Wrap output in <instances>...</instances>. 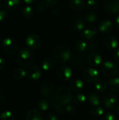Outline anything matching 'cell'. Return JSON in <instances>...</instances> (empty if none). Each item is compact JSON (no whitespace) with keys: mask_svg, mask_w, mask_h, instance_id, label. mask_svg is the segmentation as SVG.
Masks as SVG:
<instances>
[{"mask_svg":"<svg viewBox=\"0 0 119 120\" xmlns=\"http://www.w3.org/2000/svg\"><path fill=\"white\" fill-rule=\"evenodd\" d=\"M53 57L55 61L58 63H66L71 58V51L67 46L59 45L56 46L53 51Z\"/></svg>","mask_w":119,"mask_h":120,"instance_id":"cell-1","label":"cell"},{"mask_svg":"<svg viewBox=\"0 0 119 120\" xmlns=\"http://www.w3.org/2000/svg\"><path fill=\"white\" fill-rule=\"evenodd\" d=\"M57 101L63 105H68L73 100V94L70 89L66 86H62L57 90L55 94Z\"/></svg>","mask_w":119,"mask_h":120,"instance_id":"cell-2","label":"cell"},{"mask_svg":"<svg viewBox=\"0 0 119 120\" xmlns=\"http://www.w3.org/2000/svg\"><path fill=\"white\" fill-rule=\"evenodd\" d=\"M34 60V53L28 49H20L17 54L18 63L23 67L30 66Z\"/></svg>","mask_w":119,"mask_h":120,"instance_id":"cell-3","label":"cell"},{"mask_svg":"<svg viewBox=\"0 0 119 120\" xmlns=\"http://www.w3.org/2000/svg\"><path fill=\"white\" fill-rule=\"evenodd\" d=\"M1 48L6 53L13 55L18 51V44L14 39L7 37L3 40L1 44Z\"/></svg>","mask_w":119,"mask_h":120,"instance_id":"cell-4","label":"cell"},{"mask_svg":"<svg viewBox=\"0 0 119 120\" xmlns=\"http://www.w3.org/2000/svg\"><path fill=\"white\" fill-rule=\"evenodd\" d=\"M99 72L98 71L95 69L94 68H86L82 74V77L83 80L90 84L96 83L99 79Z\"/></svg>","mask_w":119,"mask_h":120,"instance_id":"cell-5","label":"cell"},{"mask_svg":"<svg viewBox=\"0 0 119 120\" xmlns=\"http://www.w3.org/2000/svg\"><path fill=\"white\" fill-rule=\"evenodd\" d=\"M101 70L105 76L109 77L115 76L118 72L116 65L110 60H106L102 64Z\"/></svg>","mask_w":119,"mask_h":120,"instance_id":"cell-6","label":"cell"},{"mask_svg":"<svg viewBox=\"0 0 119 120\" xmlns=\"http://www.w3.org/2000/svg\"><path fill=\"white\" fill-rule=\"evenodd\" d=\"M118 103V97L114 93H108L107 94L103 99L102 104L107 109H113L114 108Z\"/></svg>","mask_w":119,"mask_h":120,"instance_id":"cell-7","label":"cell"},{"mask_svg":"<svg viewBox=\"0 0 119 120\" xmlns=\"http://www.w3.org/2000/svg\"><path fill=\"white\" fill-rule=\"evenodd\" d=\"M57 76L63 82L68 81L72 76V70L67 65H62L57 70Z\"/></svg>","mask_w":119,"mask_h":120,"instance_id":"cell-8","label":"cell"},{"mask_svg":"<svg viewBox=\"0 0 119 120\" xmlns=\"http://www.w3.org/2000/svg\"><path fill=\"white\" fill-rule=\"evenodd\" d=\"M40 91H41V94L43 97L48 98L49 99L53 98V95L54 92V88H53V85L52 83L49 82H46L43 83L41 86Z\"/></svg>","mask_w":119,"mask_h":120,"instance_id":"cell-9","label":"cell"},{"mask_svg":"<svg viewBox=\"0 0 119 120\" xmlns=\"http://www.w3.org/2000/svg\"><path fill=\"white\" fill-rule=\"evenodd\" d=\"M25 41L27 46L32 49H36L39 48L41 44L40 37L35 34H31L27 36Z\"/></svg>","mask_w":119,"mask_h":120,"instance_id":"cell-10","label":"cell"},{"mask_svg":"<svg viewBox=\"0 0 119 120\" xmlns=\"http://www.w3.org/2000/svg\"><path fill=\"white\" fill-rule=\"evenodd\" d=\"M88 63L92 68H96L102 64V57L101 56L95 51H92L88 56Z\"/></svg>","mask_w":119,"mask_h":120,"instance_id":"cell-11","label":"cell"},{"mask_svg":"<svg viewBox=\"0 0 119 120\" xmlns=\"http://www.w3.org/2000/svg\"><path fill=\"white\" fill-rule=\"evenodd\" d=\"M41 72L40 68L36 65L29 66L27 70V76L31 80H37L41 77Z\"/></svg>","mask_w":119,"mask_h":120,"instance_id":"cell-12","label":"cell"},{"mask_svg":"<svg viewBox=\"0 0 119 120\" xmlns=\"http://www.w3.org/2000/svg\"><path fill=\"white\" fill-rule=\"evenodd\" d=\"M105 9L107 13L111 14H116L119 13V1L113 0L109 1L105 4Z\"/></svg>","mask_w":119,"mask_h":120,"instance_id":"cell-13","label":"cell"},{"mask_svg":"<svg viewBox=\"0 0 119 120\" xmlns=\"http://www.w3.org/2000/svg\"><path fill=\"white\" fill-rule=\"evenodd\" d=\"M97 36V30L93 27H89L84 29L82 32L81 37L84 40L91 41Z\"/></svg>","mask_w":119,"mask_h":120,"instance_id":"cell-14","label":"cell"},{"mask_svg":"<svg viewBox=\"0 0 119 120\" xmlns=\"http://www.w3.org/2000/svg\"><path fill=\"white\" fill-rule=\"evenodd\" d=\"M26 120H43V117L39 110L32 108L27 111Z\"/></svg>","mask_w":119,"mask_h":120,"instance_id":"cell-15","label":"cell"},{"mask_svg":"<svg viewBox=\"0 0 119 120\" xmlns=\"http://www.w3.org/2000/svg\"><path fill=\"white\" fill-rule=\"evenodd\" d=\"M104 45L107 49L109 50H114L118 47L119 41L113 36H108L104 40Z\"/></svg>","mask_w":119,"mask_h":120,"instance_id":"cell-16","label":"cell"},{"mask_svg":"<svg viewBox=\"0 0 119 120\" xmlns=\"http://www.w3.org/2000/svg\"><path fill=\"white\" fill-rule=\"evenodd\" d=\"M113 30V24L109 20H102L99 25V30L104 34H108Z\"/></svg>","mask_w":119,"mask_h":120,"instance_id":"cell-17","label":"cell"},{"mask_svg":"<svg viewBox=\"0 0 119 120\" xmlns=\"http://www.w3.org/2000/svg\"><path fill=\"white\" fill-rule=\"evenodd\" d=\"M85 6L83 0H70L69 2V8L74 11H80L84 8Z\"/></svg>","mask_w":119,"mask_h":120,"instance_id":"cell-18","label":"cell"},{"mask_svg":"<svg viewBox=\"0 0 119 120\" xmlns=\"http://www.w3.org/2000/svg\"><path fill=\"white\" fill-rule=\"evenodd\" d=\"M20 0H4V7L8 11H13L19 7L20 5Z\"/></svg>","mask_w":119,"mask_h":120,"instance_id":"cell-19","label":"cell"},{"mask_svg":"<svg viewBox=\"0 0 119 120\" xmlns=\"http://www.w3.org/2000/svg\"><path fill=\"white\" fill-rule=\"evenodd\" d=\"M70 86L72 89L75 92H80L81 90L83 89L84 83L81 79H74L70 82Z\"/></svg>","mask_w":119,"mask_h":120,"instance_id":"cell-20","label":"cell"},{"mask_svg":"<svg viewBox=\"0 0 119 120\" xmlns=\"http://www.w3.org/2000/svg\"><path fill=\"white\" fill-rule=\"evenodd\" d=\"M55 66V61L51 58H46L41 63V68L45 71H51Z\"/></svg>","mask_w":119,"mask_h":120,"instance_id":"cell-21","label":"cell"},{"mask_svg":"<svg viewBox=\"0 0 119 120\" xmlns=\"http://www.w3.org/2000/svg\"><path fill=\"white\" fill-rule=\"evenodd\" d=\"M85 22L81 18H76L72 22V27L77 31H81L85 29Z\"/></svg>","mask_w":119,"mask_h":120,"instance_id":"cell-22","label":"cell"},{"mask_svg":"<svg viewBox=\"0 0 119 120\" xmlns=\"http://www.w3.org/2000/svg\"><path fill=\"white\" fill-rule=\"evenodd\" d=\"M88 101L90 104L93 106H98L101 103V99L100 96L95 92H91L88 96Z\"/></svg>","mask_w":119,"mask_h":120,"instance_id":"cell-23","label":"cell"},{"mask_svg":"<svg viewBox=\"0 0 119 120\" xmlns=\"http://www.w3.org/2000/svg\"><path fill=\"white\" fill-rule=\"evenodd\" d=\"M108 87L112 92H119V77H114L110 79L108 82Z\"/></svg>","mask_w":119,"mask_h":120,"instance_id":"cell-24","label":"cell"},{"mask_svg":"<svg viewBox=\"0 0 119 120\" xmlns=\"http://www.w3.org/2000/svg\"><path fill=\"white\" fill-rule=\"evenodd\" d=\"M27 75V72L22 68H17L13 71V77L17 80H21Z\"/></svg>","mask_w":119,"mask_h":120,"instance_id":"cell-25","label":"cell"},{"mask_svg":"<svg viewBox=\"0 0 119 120\" xmlns=\"http://www.w3.org/2000/svg\"><path fill=\"white\" fill-rule=\"evenodd\" d=\"M86 100V97L84 94H78L75 95L73 97V102L75 105H83Z\"/></svg>","mask_w":119,"mask_h":120,"instance_id":"cell-26","label":"cell"},{"mask_svg":"<svg viewBox=\"0 0 119 120\" xmlns=\"http://www.w3.org/2000/svg\"><path fill=\"white\" fill-rule=\"evenodd\" d=\"M90 114L93 117H100L102 116L104 114V109L100 107V105L98 106H93L91 110H90Z\"/></svg>","mask_w":119,"mask_h":120,"instance_id":"cell-27","label":"cell"},{"mask_svg":"<svg viewBox=\"0 0 119 120\" xmlns=\"http://www.w3.org/2000/svg\"><path fill=\"white\" fill-rule=\"evenodd\" d=\"M95 89H96V91L97 92L103 93V92H105L106 91L107 85L103 80H100V81H97L95 83Z\"/></svg>","mask_w":119,"mask_h":120,"instance_id":"cell-28","label":"cell"},{"mask_svg":"<svg viewBox=\"0 0 119 120\" xmlns=\"http://www.w3.org/2000/svg\"><path fill=\"white\" fill-rule=\"evenodd\" d=\"M76 49L79 52H83L86 51L88 49V44L84 40H80L78 41L76 44Z\"/></svg>","mask_w":119,"mask_h":120,"instance_id":"cell-29","label":"cell"},{"mask_svg":"<svg viewBox=\"0 0 119 120\" xmlns=\"http://www.w3.org/2000/svg\"><path fill=\"white\" fill-rule=\"evenodd\" d=\"M33 13H34L33 9L29 6H27L24 7L22 11V15L25 18H30L33 15Z\"/></svg>","mask_w":119,"mask_h":120,"instance_id":"cell-30","label":"cell"},{"mask_svg":"<svg viewBox=\"0 0 119 120\" xmlns=\"http://www.w3.org/2000/svg\"><path fill=\"white\" fill-rule=\"evenodd\" d=\"M97 15L94 12L90 11V12L86 13V15H85V19H86V20L88 22H90V23L95 22L97 20Z\"/></svg>","mask_w":119,"mask_h":120,"instance_id":"cell-31","label":"cell"},{"mask_svg":"<svg viewBox=\"0 0 119 120\" xmlns=\"http://www.w3.org/2000/svg\"><path fill=\"white\" fill-rule=\"evenodd\" d=\"M50 108V103H48V101L43 99L41 101H40L38 103V109L40 111H46L49 109Z\"/></svg>","mask_w":119,"mask_h":120,"instance_id":"cell-32","label":"cell"},{"mask_svg":"<svg viewBox=\"0 0 119 120\" xmlns=\"http://www.w3.org/2000/svg\"><path fill=\"white\" fill-rule=\"evenodd\" d=\"M15 116L11 111H5L0 114V120H15Z\"/></svg>","mask_w":119,"mask_h":120,"instance_id":"cell-33","label":"cell"},{"mask_svg":"<svg viewBox=\"0 0 119 120\" xmlns=\"http://www.w3.org/2000/svg\"><path fill=\"white\" fill-rule=\"evenodd\" d=\"M58 3V0H41V4L45 8H50Z\"/></svg>","mask_w":119,"mask_h":120,"instance_id":"cell-34","label":"cell"},{"mask_svg":"<svg viewBox=\"0 0 119 120\" xmlns=\"http://www.w3.org/2000/svg\"><path fill=\"white\" fill-rule=\"evenodd\" d=\"M9 17L8 13L6 10H1L0 11V22H6Z\"/></svg>","mask_w":119,"mask_h":120,"instance_id":"cell-35","label":"cell"},{"mask_svg":"<svg viewBox=\"0 0 119 120\" xmlns=\"http://www.w3.org/2000/svg\"><path fill=\"white\" fill-rule=\"evenodd\" d=\"M86 6L89 9H95L97 7V2L95 0H88L86 1Z\"/></svg>","mask_w":119,"mask_h":120,"instance_id":"cell-36","label":"cell"},{"mask_svg":"<svg viewBox=\"0 0 119 120\" xmlns=\"http://www.w3.org/2000/svg\"><path fill=\"white\" fill-rule=\"evenodd\" d=\"M115 115L111 112H106L104 113L102 116L101 120H115Z\"/></svg>","mask_w":119,"mask_h":120,"instance_id":"cell-37","label":"cell"},{"mask_svg":"<svg viewBox=\"0 0 119 120\" xmlns=\"http://www.w3.org/2000/svg\"><path fill=\"white\" fill-rule=\"evenodd\" d=\"M65 110L69 114H73L75 112V108H74V106H73L72 105H69V104L66 105V107H65Z\"/></svg>","mask_w":119,"mask_h":120,"instance_id":"cell-38","label":"cell"},{"mask_svg":"<svg viewBox=\"0 0 119 120\" xmlns=\"http://www.w3.org/2000/svg\"><path fill=\"white\" fill-rule=\"evenodd\" d=\"M114 61H115L116 64L119 66V49H116V51L114 52Z\"/></svg>","mask_w":119,"mask_h":120,"instance_id":"cell-39","label":"cell"},{"mask_svg":"<svg viewBox=\"0 0 119 120\" xmlns=\"http://www.w3.org/2000/svg\"><path fill=\"white\" fill-rule=\"evenodd\" d=\"M45 120H58V117L56 115L50 113V114L47 115Z\"/></svg>","mask_w":119,"mask_h":120,"instance_id":"cell-40","label":"cell"},{"mask_svg":"<svg viewBox=\"0 0 119 120\" xmlns=\"http://www.w3.org/2000/svg\"><path fill=\"white\" fill-rule=\"evenodd\" d=\"M4 65H5V62H4V60L0 57V70H2L4 68Z\"/></svg>","mask_w":119,"mask_h":120,"instance_id":"cell-41","label":"cell"},{"mask_svg":"<svg viewBox=\"0 0 119 120\" xmlns=\"http://www.w3.org/2000/svg\"><path fill=\"white\" fill-rule=\"evenodd\" d=\"M23 1L26 4H33V3L36 1V0H23Z\"/></svg>","mask_w":119,"mask_h":120,"instance_id":"cell-42","label":"cell"},{"mask_svg":"<svg viewBox=\"0 0 119 120\" xmlns=\"http://www.w3.org/2000/svg\"><path fill=\"white\" fill-rule=\"evenodd\" d=\"M5 101V96L0 94V103H3Z\"/></svg>","mask_w":119,"mask_h":120,"instance_id":"cell-43","label":"cell"},{"mask_svg":"<svg viewBox=\"0 0 119 120\" xmlns=\"http://www.w3.org/2000/svg\"><path fill=\"white\" fill-rule=\"evenodd\" d=\"M115 22H116V26L119 28V15H118V16L116 17V20H115Z\"/></svg>","mask_w":119,"mask_h":120,"instance_id":"cell-44","label":"cell"},{"mask_svg":"<svg viewBox=\"0 0 119 120\" xmlns=\"http://www.w3.org/2000/svg\"><path fill=\"white\" fill-rule=\"evenodd\" d=\"M117 112H118V114L119 115V105H118V108H117Z\"/></svg>","mask_w":119,"mask_h":120,"instance_id":"cell-45","label":"cell"},{"mask_svg":"<svg viewBox=\"0 0 119 120\" xmlns=\"http://www.w3.org/2000/svg\"><path fill=\"white\" fill-rule=\"evenodd\" d=\"M0 8H1V3H0Z\"/></svg>","mask_w":119,"mask_h":120,"instance_id":"cell-46","label":"cell"},{"mask_svg":"<svg viewBox=\"0 0 119 120\" xmlns=\"http://www.w3.org/2000/svg\"></svg>","mask_w":119,"mask_h":120,"instance_id":"cell-47","label":"cell"},{"mask_svg":"<svg viewBox=\"0 0 119 120\" xmlns=\"http://www.w3.org/2000/svg\"><path fill=\"white\" fill-rule=\"evenodd\" d=\"M0 41H1V37H0Z\"/></svg>","mask_w":119,"mask_h":120,"instance_id":"cell-48","label":"cell"},{"mask_svg":"<svg viewBox=\"0 0 119 120\" xmlns=\"http://www.w3.org/2000/svg\"><path fill=\"white\" fill-rule=\"evenodd\" d=\"M0 89H1V86H0Z\"/></svg>","mask_w":119,"mask_h":120,"instance_id":"cell-49","label":"cell"},{"mask_svg":"<svg viewBox=\"0 0 119 120\" xmlns=\"http://www.w3.org/2000/svg\"><path fill=\"white\" fill-rule=\"evenodd\" d=\"M118 120H119V119H118Z\"/></svg>","mask_w":119,"mask_h":120,"instance_id":"cell-50","label":"cell"}]
</instances>
